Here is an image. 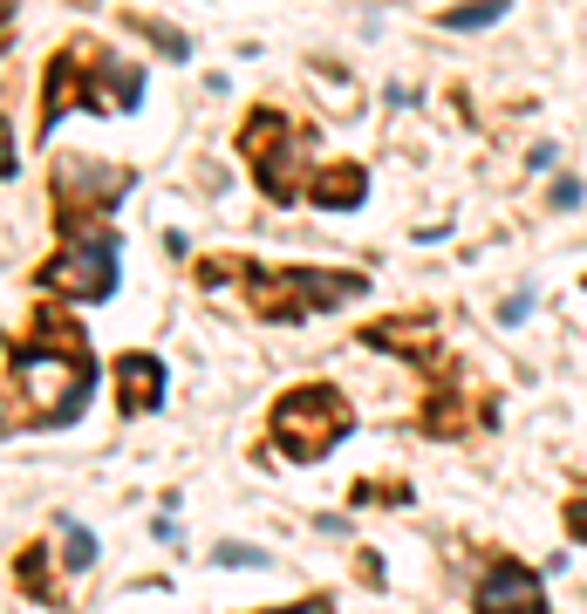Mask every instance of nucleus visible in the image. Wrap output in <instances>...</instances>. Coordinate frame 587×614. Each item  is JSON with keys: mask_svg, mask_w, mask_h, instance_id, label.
I'll list each match as a JSON object with an SVG mask.
<instances>
[{"mask_svg": "<svg viewBox=\"0 0 587 614\" xmlns=\"http://www.w3.org/2000/svg\"><path fill=\"white\" fill-rule=\"evenodd\" d=\"M342 430H349V403L335 389H294L274 410V437L294 458H321L328 444H342Z\"/></svg>", "mask_w": 587, "mask_h": 614, "instance_id": "nucleus-1", "label": "nucleus"}, {"mask_svg": "<svg viewBox=\"0 0 587 614\" xmlns=\"http://www.w3.org/2000/svg\"><path fill=\"white\" fill-rule=\"evenodd\" d=\"M35 287H69L82 301H110L117 294V232H76L62 246V260L35 273Z\"/></svg>", "mask_w": 587, "mask_h": 614, "instance_id": "nucleus-2", "label": "nucleus"}, {"mask_svg": "<svg viewBox=\"0 0 587 614\" xmlns=\"http://www.w3.org/2000/svg\"><path fill=\"white\" fill-rule=\"evenodd\" d=\"M478 614H547V594H540V580L526 574V567H492V574L478 580Z\"/></svg>", "mask_w": 587, "mask_h": 614, "instance_id": "nucleus-3", "label": "nucleus"}, {"mask_svg": "<svg viewBox=\"0 0 587 614\" xmlns=\"http://www.w3.org/2000/svg\"><path fill=\"white\" fill-rule=\"evenodd\" d=\"M117 389H123V410H157L164 403V362L157 355H123L117 362Z\"/></svg>", "mask_w": 587, "mask_h": 614, "instance_id": "nucleus-4", "label": "nucleus"}, {"mask_svg": "<svg viewBox=\"0 0 587 614\" xmlns=\"http://www.w3.org/2000/svg\"><path fill=\"white\" fill-rule=\"evenodd\" d=\"M362 192H369V178H362V171H328V178L314 185L321 205H362Z\"/></svg>", "mask_w": 587, "mask_h": 614, "instance_id": "nucleus-5", "label": "nucleus"}, {"mask_svg": "<svg viewBox=\"0 0 587 614\" xmlns=\"http://www.w3.org/2000/svg\"><path fill=\"white\" fill-rule=\"evenodd\" d=\"M506 14V0H471V7H451L444 14V28H492Z\"/></svg>", "mask_w": 587, "mask_h": 614, "instance_id": "nucleus-6", "label": "nucleus"}, {"mask_svg": "<svg viewBox=\"0 0 587 614\" xmlns=\"http://www.w3.org/2000/svg\"><path fill=\"white\" fill-rule=\"evenodd\" d=\"M212 560H219V567H267V553H260V546H239V539L212 546Z\"/></svg>", "mask_w": 587, "mask_h": 614, "instance_id": "nucleus-7", "label": "nucleus"}, {"mask_svg": "<svg viewBox=\"0 0 587 614\" xmlns=\"http://www.w3.org/2000/svg\"><path fill=\"white\" fill-rule=\"evenodd\" d=\"M62 539H69V553H76V567H89V560H96V539L82 533L76 519H62Z\"/></svg>", "mask_w": 587, "mask_h": 614, "instance_id": "nucleus-8", "label": "nucleus"}, {"mask_svg": "<svg viewBox=\"0 0 587 614\" xmlns=\"http://www.w3.org/2000/svg\"><path fill=\"white\" fill-rule=\"evenodd\" d=\"M567 533H574V539H587V505H574V512H567Z\"/></svg>", "mask_w": 587, "mask_h": 614, "instance_id": "nucleus-9", "label": "nucleus"}, {"mask_svg": "<svg viewBox=\"0 0 587 614\" xmlns=\"http://www.w3.org/2000/svg\"><path fill=\"white\" fill-rule=\"evenodd\" d=\"M274 614H328V601H308V608H274Z\"/></svg>", "mask_w": 587, "mask_h": 614, "instance_id": "nucleus-10", "label": "nucleus"}]
</instances>
